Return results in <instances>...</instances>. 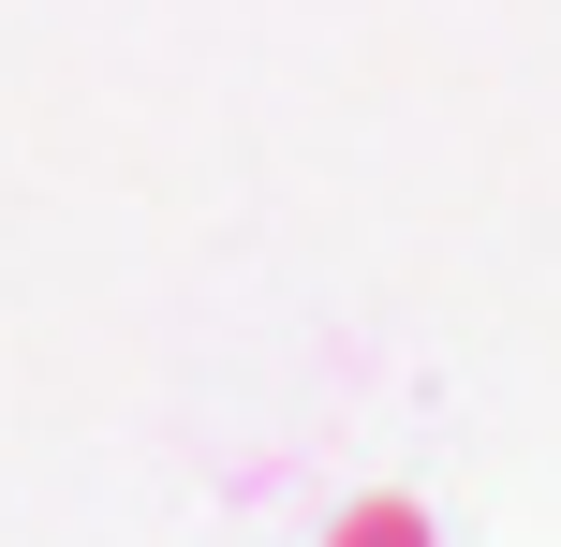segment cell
<instances>
[{"label": "cell", "instance_id": "obj_1", "mask_svg": "<svg viewBox=\"0 0 561 547\" xmlns=\"http://www.w3.org/2000/svg\"><path fill=\"white\" fill-rule=\"evenodd\" d=\"M325 547H428V518H414V503H355Z\"/></svg>", "mask_w": 561, "mask_h": 547}]
</instances>
